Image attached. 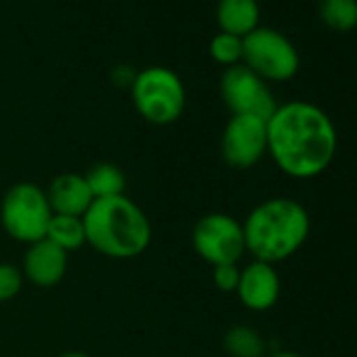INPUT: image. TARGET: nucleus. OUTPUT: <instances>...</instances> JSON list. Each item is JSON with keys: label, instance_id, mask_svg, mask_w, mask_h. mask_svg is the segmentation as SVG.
<instances>
[{"label": "nucleus", "instance_id": "f257e3e1", "mask_svg": "<svg viewBox=\"0 0 357 357\" xmlns=\"http://www.w3.org/2000/svg\"><path fill=\"white\" fill-rule=\"evenodd\" d=\"M338 132L332 118L311 101L278 103L267 118V155L290 178L309 181L336 158Z\"/></svg>", "mask_w": 357, "mask_h": 357}, {"label": "nucleus", "instance_id": "f03ea898", "mask_svg": "<svg viewBox=\"0 0 357 357\" xmlns=\"http://www.w3.org/2000/svg\"><path fill=\"white\" fill-rule=\"evenodd\" d=\"M246 252L255 261L284 263L294 257L311 234L309 211L294 198H267L242 221Z\"/></svg>", "mask_w": 357, "mask_h": 357}, {"label": "nucleus", "instance_id": "7ed1b4c3", "mask_svg": "<svg viewBox=\"0 0 357 357\" xmlns=\"http://www.w3.org/2000/svg\"><path fill=\"white\" fill-rule=\"evenodd\" d=\"M86 244L105 259L130 261L141 257L153 238L147 213L126 194L95 200L82 217Z\"/></svg>", "mask_w": 357, "mask_h": 357}, {"label": "nucleus", "instance_id": "20e7f679", "mask_svg": "<svg viewBox=\"0 0 357 357\" xmlns=\"http://www.w3.org/2000/svg\"><path fill=\"white\" fill-rule=\"evenodd\" d=\"M128 91L137 114L153 126L174 124L188 105V91L181 76L164 66L139 70Z\"/></svg>", "mask_w": 357, "mask_h": 357}, {"label": "nucleus", "instance_id": "39448f33", "mask_svg": "<svg viewBox=\"0 0 357 357\" xmlns=\"http://www.w3.org/2000/svg\"><path fill=\"white\" fill-rule=\"evenodd\" d=\"M51 219L47 192L32 181L11 185L0 200V227L13 242L30 246L45 240Z\"/></svg>", "mask_w": 357, "mask_h": 357}, {"label": "nucleus", "instance_id": "423d86ee", "mask_svg": "<svg viewBox=\"0 0 357 357\" xmlns=\"http://www.w3.org/2000/svg\"><path fill=\"white\" fill-rule=\"evenodd\" d=\"M242 63L265 82H288L298 74L301 55L292 40L273 28H257L242 38Z\"/></svg>", "mask_w": 357, "mask_h": 357}, {"label": "nucleus", "instance_id": "0eeeda50", "mask_svg": "<svg viewBox=\"0 0 357 357\" xmlns=\"http://www.w3.org/2000/svg\"><path fill=\"white\" fill-rule=\"evenodd\" d=\"M192 246L211 267L240 265L246 255L242 221L227 213H208L196 221L192 229Z\"/></svg>", "mask_w": 357, "mask_h": 357}, {"label": "nucleus", "instance_id": "6e6552de", "mask_svg": "<svg viewBox=\"0 0 357 357\" xmlns=\"http://www.w3.org/2000/svg\"><path fill=\"white\" fill-rule=\"evenodd\" d=\"M219 93L231 116H257L267 120L278 107L269 82H265L244 63H238L223 72Z\"/></svg>", "mask_w": 357, "mask_h": 357}, {"label": "nucleus", "instance_id": "1a4fd4ad", "mask_svg": "<svg viewBox=\"0 0 357 357\" xmlns=\"http://www.w3.org/2000/svg\"><path fill=\"white\" fill-rule=\"evenodd\" d=\"M219 151L234 170H248L267 155V120L257 116H231L221 132Z\"/></svg>", "mask_w": 357, "mask_h": 357}, {"label": "nucleus", "instance_id": "9d476101", "mask_svg": "<svg viewBox=\"0 0 357 357\" xmlns=\"http://www.w3.org/2000/svg\"><path fill=\"white\" fill-rule=\"evenodd\" d=\"M282 294V278L271 263L250 261L240 267V282L236 296L244 309L252 313H265L273 309Z\"/></svg>", "mask_w": 357, "mask_h": 357}, {"label": "nucleus", "instance_id": "9b49d317", "mask_svg": "<svg viewBox=\"0 0 357 357\" xmlns=\"http://www.w3.org/2000/svg\"><path fill=\"white\" fill-rule=\"evenodd\" d=\"M70 269V255L47 238L26 248L22 261L24 280L36 288H55Z\"/></svg>", "mask_w": 357, "mask_h": 357}, {"label": "nucleus", "instance_id": "f8f14e48", "mask_svg": "<svg viewBox=\"0 0 357 357\" xmlns=\"http://www.w3.org/2000/svg\"><path fill=\"white\" fill-rule=\"evenodd\" d=\"M45 192L53 215L84 217V213L95 202L82 172H61L53 176Z\"/></svg>", "mask_w": 357, "mask_h": 357}, {"label": "nucleus", "instance_id": "ddd939ff", "mask_svg": "<svg viewBox=\"0 0 357 357\" xmlns=\"http://www.w3.org/2000/svg\"><path fill=\"white\" fill-rule=\"evenodd\" d=\"M217 24L221 32L246 38L261 24V9L257 0H219Z\"/></svg>", "mask_w": 357, "mask_h": 357}, {"label": "nucleus", "instance_id": "4468645a", "mask_svg": "<svg viewBox=\"0 0 357 357\" xmlns=\"http://www.w3.org/2000/svg\"><path fill=\"white\" fill-rule=\"evenodd\" d=\"M221 347L227 357H265L269 353L265 336L246 324L229 326L221 338Z\"/></svg>", "mask_w": 357, "mask_h": 357}, {"label": "nucleus", "instance_id": "2eb2a0df", "mask_svg": "<svg viewBox=\"0 0 357 357\" xmlns=\"http://www.w3.org/2000/svg\"><path fill=\"white\" fill-rule=\"evenodd\" d=\"M82 174L86 178V183H89L95 200L124 196L126 174L118 164H114V162H97Z\"/></svg>", "mask_w": 357, "mask_h": 357}, {"label": "nucleus", "instance_id": "dca6fc26", "mask_svg": "<svg viewBox=\"0 0 357 357\" xmlns=\"http://www.w3.org/2000/svg\"><path fill=\"white\" fill-rule=\"evenodd\" d=\"M47 240L66 250L68 255L80 250L86 246V231H84V221L82 217H68V215H53L49 229H47Z\"/></svg>", "mask_w": 357, "mask_h": 357}, {"label": "nucleus", "instance_id": "f3484780", "mask_svg": "<svg viewBox=\"0 0 357 357\" xmlns=\"http://www.w3.org/2000/svg\"><path fill=\"white\" fill-rule=\"evenodd\" d=\"M319 17L334 32H351L357 28V0H321Z\"/></svg>", "mask_w": 357, "mask_h": 357}, {"label": "nucleus", "instance_id": "a211bd4d", "mask_svg": "<svg viewBox=\"0 0 357 357\" xmlns=\"http://www.w3.org/2000/svg\"><path fill=\"white\" fill-rule=\"evenodd\" d=\"M242 53H244V47H242V38L234 36V34H225V32H219L213 40H211V57L223 66L225 70L227 68H234L238 63H242Z\"/></svg>", "mask_w": 357, "mask_h": 357}, {"label": "nucleus", "instance_id": "6ab92c4d", "mask_svg": "<svg viewBox=\"0 0 357 357\" xmlns=\"http://www.w3.org/2000/svg\"><path fill=\"white\" fill-rule=\"evenodd\" d=\"M24 284H26V280H24L20 265L0 261V303L13 301L22 292Z\"/></svg>", "mask_w": 357, "mask_h": 357}, {"label": "nucleus", "instance_id": "aec40b11", "mask_svg": "<svg viewBox=\"0 0 357 357\" xmlns=\"http://www.w3.org/2000/svg\"><path fill=\"white\" fill-rule=\"evenodd\" d=\"M240 282V265H217L213 267V286L223 294H236Z\"/></svg>", "mask_w": 357, "mask_h": 357}, {"label": "nucleus", "instance_id": "412c9836", "mask_svg": "<svg viewBox=\"0 0 357 357\" xmlns=\"http://www.w3.org/2000/svg\"><path fill=\"white\" fill-rule=\"evenodd\" d=\"M135 76H137V70L128 63H120L112 70V82L118 89H130L135 82Z\"/></svg>", "mask_w": 357, "mask_h": 357}, {"label": "nucleus", "instance_id": "4be33fe9", "mask_svg": "<svg viewBox=\"0 0 357 357\" xmlns=\"http://www.w3.org/2000/svg\"><path fill=\"white\" fill-rule=\"evenodd\" d=\"M265 357H307V355L296 353V351H288V349H275V351H269Z\"/></svg>", "mask_w": 357, "mask_h": 357}, {"label": "nucleus", "instance_id": "5701e85b", "mask_svg": "<svg viewBox=\"0 0 357 357\" xmlns=\"http://www.w3.org/2000/svg\"><path fill=\"white\" fill-rule=\"evenodd\" d=\"M57 357H91V355H89V353H84V351L72 349V351H63V353H59Z\"/></svg>", "mask_w": 357, "mask_h": 357}, {"label": "nucleus", "instance_id": "b1692460", "mask_svg": "<svg viewBox=\"0 0 357 357\" xmlns=\"http://www.w3.org/2000/svg\"><path fill=\"white\" fill-rule=\"evenodd\" d=\"M319 3H321V0H319Z\"/></svg>", "mask_w": 357, "mask_h": 357}]
</instances>
